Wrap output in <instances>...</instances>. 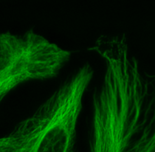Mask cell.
Segmentation results:
<instances>
[{"label": "cell", "instance_id": "obj_1", "mask_svg": "<svg viewBox=\"0 0 155 152\" xmlns=\"http://www.w3.org/2000/svg\"><path fill=\"white\" fill-rule=\"evenodd\" d=\"M94 70L85 63L28 117L0 137V152H78V126Z\"/></svg>", "mask_w": 155, "mask_h": 152}, {"label": "cell", "instance_id": "obj_2", "mask_svg": "<svg viewBox=\"0 0 155 152\" xmlns=\"http://www.w3.org/2000/svg\"><path fill=\"white\" fill-rule=\"evenodd\" d=\"M70 58V50L33 28L0 32V105L21 84L57 77Z\"/></svg>", "mask_w": 155, "mask_h": 152}]
</instances>
